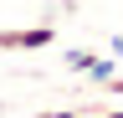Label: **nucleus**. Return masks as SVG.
I'll return each instance as SVG.
<instances>
[{
	"mask_svg": "<svg viewBox=\"0 0 123 118\" xmlns=\"http://www.w3.org/2000/svg\"><path fill=\"white\" fill-rule=\"evenodd\" d=\"M36 118H92V108H41Z\"/></svg>",
	"mask_w": 123,
	"mask_h": 118,
	"instance_id": "4",
	"label": "nucleus"
},
{
	"mask_svg": "<svg viewBox=\"0 0 123 118\" xmlns=\"http://www.w3.org/2000/svg\"><path fill=\"white\" fill-rule=\"evenodd\" d=\"M113 77H118V56H92V62H87V82L108 87Z\"/></svg>",
	"mask_w": 123,
	"mask_h": 118,
	"instance_id": "2",
	"label": "nucleus"
},
{
	"mask_svg": "<svg viewBox=\"0 0 123 118\" xmlns=\"http://www.w3.org/2000/svg\"><path fill=\"white\" fill-rule=\"evenodd\" d=\"M56 41V26L41 21V26H15V31H0V51H41Z\"/></svg>",
	"mask_w": 123,
	"mask_h": 118,
	"instance_id": "1",
	"label": "nucleus"
},
{
	"mask_svg": "<svg viewBox=\"0 0 123 118\" xmlns=\"http://www.w3.org/2000/svg\"><path fill=\"white\" fill-rule=\"evenodd\" d=\"M92 118H123V108H98Z\"/></svg>",
	"mask_w": 123,
	"mask_h": 118,
	"instance_id": "5",
	"label": "nucleus"
},
{
	"mask_svg": "<svg viewBox=\"0 0 123 118\" xmlns=\"http://www.w3.org/2000/svg\"><path fill=\"white\" fill-rule=\"evenodd\" d=\"M92 56H98L92 46H72L67 56H62V67H67V72H87V62H92Z\"/></svg>",
	"mask_w": 123,
	"mask_h": 118,
	"instance_id": "3",
	"label": "nucleus"
},
{
	"mask_svg": "<svg viewBox=\"0 0 123 118\" xmlns=\"http://www.w3.org/2000/svg\"><path fill=\"white\" fill-rule=\"evenodd\" d=\"M108 46H113V56H123V31H118L113 41H108Z\"/></svg>",
	"mask_w": 123,
	"mask_h": 118,
	"instance_id": "6",
	"label": "nucleus"
}]
</instances>
